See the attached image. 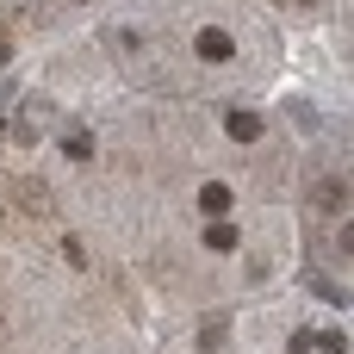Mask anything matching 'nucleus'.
<instances>
[{"mask_svg": "<svg viewBox=\"0 0 354 354\" xmlns=\"http://www.w3.org/2000/svg\"><path fill=\"white\" fill-rule=\"evenodd\" d=\"M205 249H212V255H230V249H236V230H230V224H205Z\"/></svg>", "mask_w": 354, "mask_h": 354, "instance_id": "obj_6", "label": "nucleus"}, {"mask_svg": "<svg viewBox=\"0 0 354 354\" xmlns=\"http://www.w3.org/2000/svg\"><path fill=\"white\" fill-rule=\"evenodd\" d=\"M336 249H342V255H354V224L342 230V243H336Z\"/></svg>", "mask_w": 354, "mask_h": 354, "instance_id": "obj_9", "label": "nucleus"}, {"mask_svg": "<svg viewBox=\"0 0 354 354\" xmlns=\"http://www.w3.org/2000/svg\"><path fill=\"white\" fill-rule=\"evenodd\" d=\"M199 56H205V62H230V56H236V44H230V31H218V25H205V31H199Z\"/></svg>", "mask_w": 354, "mask_h": 354, "instance_id": "obj_2", "label": "nucleus"}, {"mask_svg": "<svg viewBox=\"0 0 354 354\" xmlns=\"http://www.w3.org/2000/svg\"><path fill=\"white\" fill-rule=\"evenodd\" d=\"M311 205H317V212H348L354 205V180L348 174H324L317 193H311Z\"/></svg>", "mask_w": 354, "mask_h": 354, "instance_id": "obj_1", "label": "nucleus"}, {"mask_svg": "<svg viewBox=\"0 0 354 354\" xmlns=\"http://www.w3.org/2000/svg\"><path fill=\"white\" fill-rule=\"evenodd\" d=\"M230 199H236V193H230L224 180H212V187H199V212H205L212 224H224V212H230Z\"/></svg>", "mask_w": 354, "mask_h": 354, "instance_id": "obj_3", "label": "nucleus"}, {"mask_svg": "<svg viewBox=\"0 0 354 354\" xmlns=\"http://www.w3.org/2000/svg\"><path fill=\"white\" fill-rule=\"evenodd\" d=\"M305 6H317V0H305Z\"/></svg>", "mask_w": 354, "mask_h": 354, "instance_id": "obj_11", "label": "nucleus"}, {"mask_svg": "<svg viewBox=\"0 0 354 354\" xmlns=\"http://www.w3.org/2000/svg\"><path fill=\"white\" fill-rule=\"evenodd\" d=\"M62 149H68L75 162H87V156H93V137H87V124H68V131H62Z\"/></svg>", "mask_w": 354, "mask_h": 354, "instance_id": "obj_5", "label": "nucleus"}, {"mask_svg": "<svg viewBox=\"0 0 354 354\" xmlns=\"http://www.w3.org/2000/svg\"><path fill=\"white\" fill-rule=\"evenodd\" d=\"M224 124H230V137H236V143H261V118H255V112H230Z\"/></svg>", "mask_w": 354, "mask_h": 354, "instance_id": "obj_4", "label": "nucleus"}, {"mask_svg": "<svg viewBox=\"0 0 354 354\" xmlns=\"http://www.w3.org/2000/svg\"><path fill=\"white\" fill-rule=\"evenodd\" d=\"M311 348H317V354H342V348H348V342H342L336 330H311Z\"/></svg>", "mask_w": 354, "mask_h": 354, "instance_id": "obj_8", "label": "nucleus"}, {"mask_svg": "<svg viewBox=\"0 0 354 354\" xmlns=\"http://www.w3.org/2000/svg\"><path fill=\"white\" fill-rule=\"evenodd\" d=\"M311 292H317V299H330V305H348V292H342L336 280H324V274H311Z\"/></svg>", "mask_w": 354, "mask_h": 354, "instance_id": "obj_7", "label": "nucleus"}, {"mask_svg": "<svg viewBox=\"0 0 354 354\" xmlns=\"http://www.w3.org/2000/svg\"><path fill=\"white\" fill-rule=\"evenodd\" d=\"M6 56H12V44H6V37H0V62H6Z\"/></svg>", "mask_w": 354, "mask_h": 354, "instance_id": "obj_10", "label": "nucleus"}]
</instances>
